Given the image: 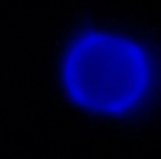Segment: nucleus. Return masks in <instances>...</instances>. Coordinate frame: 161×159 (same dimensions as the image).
<instances>
[{"mask_svg": "<svg viewBox=\"0 0 161 159\" xmlns=\"http://www.w3.org/2000/svg\"><path fill=\"white\" fill-rule=\"evenodd\" d=\"M64 75L71 97L80 105L120 112L142 96L148 84V62L131 41L92 34L69 51Z\"/></svg>", "mask_w": 161, "mask_h": 159, "instance_id": "nucleus-1", "label": "nucleus"}]
</instances>
